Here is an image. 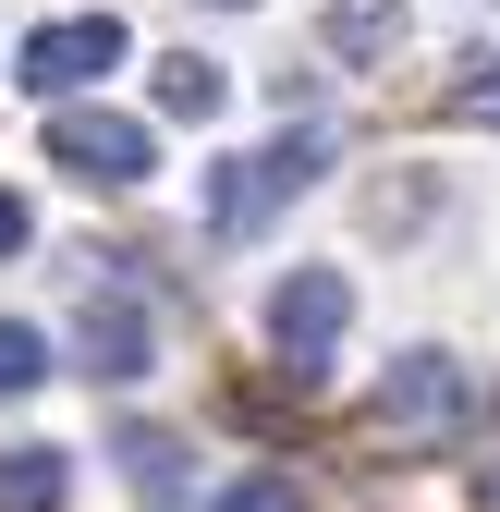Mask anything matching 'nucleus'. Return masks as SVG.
Returning <instances> with one entry per match:
<instances>
[{
    "label": "nucleus",
    "instance_id": "0eeeda50",
    "mask_svg": "<svg viewBox=\"0 0 500 512\" xmlns=\"http://www.w3.org/2000/svg\"><path fill=\"white\" fill-rule=\"evenodd\" d=\"M122 476H135L147 512H196V488H183V439H171V427H122Z\"/></svg>",
    "mask_w": 500,
    "mask_h": 512
},
{
    "label": "nucleus",
    "instance_id": "2eb2a0df",
    "mask_svg": "<svg viewBox=\"0 0 500 512\" xmlns=\"http://www.w3.org/2000/svg\"><path fill=\"white\" fill-rule=\"evenodd\" d=\"M476 500H488V512H500V464H488V476H476Z\"/></svg>",
    "mask_w": 500,
    "mask_h": 512
},
{
    "label": "nucleus",
    "instance_id": "ddd939ff",
    "mask_svg": "<svg viewBox=\"0 0 500 512\" xmlns=\"http://www.w3.org/2000/svg\"><path fill=\"white\" fill-rule=\"evenodd\" d=\"M208 512H305V488H293V476H232Z\"/></svg>",
    "mask_w": 500,
    "mask_h": 512
},
{
    "label": "nucleus",
    "instance_id": "39448f33",
    "mask_svg": "<svg viewBox=\"0 0 500 512\" xmlns=\"http://www.w3.org/2000/svg\"><path fill=\"white\" fill-rule=\"evenodd\" d=\"M342 330H354V281L342 269H281V293H269V354L293 378H318L342 354Z\"/></svg>",
    "mask_w": 500,
    "mask_h": 512
},
{
    "label": "nucleus",
    "instance_id": "9b49d317",
    "mask_svg": "<svg viewBox=\"0 0 500 512\" xmlns=\"http://www.w3.org/2000/svg\"><path fill=\"white\" fill-rule=\"evenodd\" d=\"M37 378H49V342L25 317H0V391H37Z\"/></svg>",
    "mask_w": 500,
    "mask_h": 512
},
{
    "label": "nucleus",
    "instance_id": "423d86ee",
    "mask_svg": "<svg viewBox=\"0 0 500 512\" xmlns=\"http://www.w3.org/2000/svg\"><path fill=\"white\" fill-rule=\"evenodd\" d=\"M74 354H86V378H147V354H159V330H147V305L135 293H86L74 305Z\"/></svg>",
    "mask_w": 500,
    "mask_h": 512
},
{
    "label": "nucleus",
    "instance_id": "4468645a",
    "mask_svg": "<svg viewBox=\"0 0 500 512\" xmlns=\"http://www.w3.org/2000/svg\"><path fill=\"white\" fill-rule=\"evenodd\" d=\"M25 244V196H0V256H13Z\"/></svg>",
    "mask_w": 500,
    "mask_h": 512
},
{
    "label": "nucleus",
    "instance_id": "6e6552de",
    "mask_svg": "<svg viewBox=\"0 0 500 512\" xmlns=\"http://www.w3.org/2000/svg\"><path fill=\"white\" fill-rule=\"evenodd\" d=\"M74 500V464L49 452V439H13V452H0V512H61Z\"/></svg>",
    "mask_w": 500,
    "mask_h": 512
},
{
    "label": "nucleus",
    "instance_id": "20e7f679",
    "mask_svg": "<svg viewBox=\"0 0 500 512\" xmlns=\"http://www.w3.org/2000/svg\"><path fill=\"white\" fill-rule=\"evenodd\" d=\"M122 49H135V37H122L110 13H61V25H37L13 49V86L25 98H86L98 74H122Z\"/></svg>",
    "mask_w": 500,
    "mask_h": 512
},
{
    "label": "nucleus",
    "instance_id": "f257e3e1",
    "mask_svg": "<svg viewBox=\"0 0 500 512\" xmlns=\"http://www.w3.org/2000/svg\"><path fill=\"white\" fill-rule=\"evenodd\" d=\"M488 378L464 366V354H440V342H415V354H391V378H379V403H366V427H379V452H464V439L488 427Z\"/></svg>",
    "mask_w": 500,
    "mask_h": 512
},
{
    "label": "nucleus",
    "instance_id": "9d476101",
    "mask_svg": "<svg viewBox=\"0 0 500 512\" xmlns=\"http://www.w3.org/2000/svg\"><path fill=\"white\" fill-rule=\"evenodd\" d=\"M403 49V0H330V61H391Z\"/></svg>",
    "mask_w": 500,
    "mask_h": 512
},
{
    "label": "nucleus",
    "instance_id": "dca6fc26",
    "mask_svg": "<svg viewBox=\"0 0 500 512\" xmlns=\"http://www.w3.org/2000/svg\"><path fill=\"white\" fill-rule=\"evenodd\" d=\"M220 13H244V0H220Z\"/></svg>",
    "mask_w": 500,
    "mask_h": 512
},
{
    "label": "nucleus",
    "instance_id": "f03ea898",
    "mask_svg": "<svg viewBox=\"0 0 500 512\" xmlns=\"http://www.w3.org/2000/svg\"><path fill=\"white\" fill-rule=\"evenodd\" d=\"M318 171H330V122H293V135L220 159V171H208V232H232V244H244V232H269Z\"/></svg>",
    "mask_w": 500,
    "mask_h": 512
},
{
    "label": "nucleus",
    "instance_id": "7ed1b4c3",
    "mask_svg": "<svg viewBox=\"0 0 500 512\" xmlns=\"http://www.w3.org/2000/svg\"><path fill=\"white\" fill-rule=\"evenodd\" d=\"M49 171H74L86 196H122V183L159 171V135L135 110H86V98H49Z\"/></svg>",
    "mask_w": 500,
    "mask_h": 512
},
{
    "label": "nucleus",
    "instance_id": "1a4fd4ad",
    "mask_svg": "<svg viewBox=\"0 0 500 512\" xmlns=\"http://www.w3.org/2000/svg\"><path fill=\"white\" fill-rule=\"evenodd\" d=\"M220 98H232V74H220L208 49H171V61H159V110H171V122H220Z\"/></svg>",
    "mask_w": 500,
    "mask_h": 512
},
{
    "label": "nucleus",
    "instance_id": "f8f14e48",
    "mask_svg": "<svg viewBox=\"0 0 500 512\" xmlns=\"http://www.w3.org/2000/svg\"><path fill=\"white\" fill-rule=\"evenodd\" d=\"M452 122H488V135H500V49H488V61H464V86H452Z\"/></svg>",
    "mask_w": 500,
    "mask_h": 512
}]
</instances>
